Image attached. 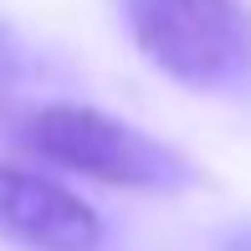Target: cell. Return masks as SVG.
Returning a JSON list of instances; mask_svg holds the SVG:
<instances>
[{
  "mask_svg": "<svg viewBox=\"0 0 251 251\" xmlns=\"http://www.w3.org/2000/svg\"><path fill=\"white\" fill-rule=\"evenodd\" d=\"M128 36L164 77L195 93H251V5L246 0H123Z\"/></svg>",
  "mask_w": 251,
  "mask_h": 251,
  "instance_id": "cell-1",
  "label": "cell"
},
{
  "mask_svg": "<svg viewBox=\"0 0 251 251\" xmlns=\"http://www.w3.org/2000/svg\"><path fill=\"white\" fill-rule=\"evenodd\" d=\"M0 236L31 251H98L102 215L51 175L0 164Z\"/></svg>",
  "mask_w": 251,
  "mask_h": 251,
  "instance_id": "cell-3",
  "label": "cell"
},
{
  "mask_svg": "<svg viewBox=\"0 0 251 251\" xmlns=\"http://www.w3.org/2000/svg\"><path fill=\"white\" fill-rule=\"evenodd\" d=\"M21 144L72 175L102 179L123 190H179L195 179L190 159L164 139L133 128L87 102H41L21 123Z\"/></svg>",
  "mask_w": 251,
  "mask_h": 251,
  "instance_id": "cell-2",
  "label": "cell"
},
{
  "mask_svg": "<svg viewBox=\"0 0 251 251\" xmlns=\"http://www.w3.org/2000/svg\"><path fill=\"white\" fill-rule=\"evenodd\" d=\"M221 251H251V226H236V231H226Z\"/></svg>",
  "mask_w": 251,
  "mask_h": 251,
  "instance_id": "cell-4",
  "label": "cell"
}]
</instances>
